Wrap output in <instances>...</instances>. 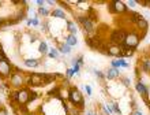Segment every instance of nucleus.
<instances>
[{
  "mask_svg": "<svg viewBox=\"0 0 150 115\" xmlns=\"http://www.w3.org/2000/svg\"><path fill=\"white\" fill-rule=\"evenodd\" d=\"M68 100L71 101L72 106L78 107L79 110H82L85 107V100H83L82 93L79 92L78 88H75V86L70 88V91H68Z\"/></svg>",
  "mask_w": 150,
  "mask_h": 115,
  "instance_id": "f257e3e1",
  "label": "nucleus"
},
{
  "mask_svg": "<svg viewBox=\"0 0 150 115\" xmlns=\"http://www.w3.org/2000/svg\"><path fill=\"white\" fill-rule=\"evenodd\" d=\"M14 71V66L7 60L6 56H0V77L7 78Z\"/></svg>",
  "mask_w": 150,
  "mask_h": 115,
  "instance_id": "f03ea898",
  "label": "nucleus"
},
{
  "mask_svg": "<svg viewBox=\"0 0 150 115\" xmlns=\"http://www.w3.org/2000/svg\"><path fill=\"white\" fill-rule=\"evenodd\" d=\"M76 19H78L79 24L82 25L83 30H85V33L89 34V37L94 36V26H93V22H91L86 15H78L76 16Z\"/></svg>",
  "mask_w": 150,
  "mask_h": 115,
  "instance_id": "7ed1b4c3",
  "label": "nucleus"
},
{
  "mask_svg": "<svg viewBox=\"0 0 150 115\" xmlns=\"http://www.w3.org/2000/svg\"><path fill=\"white\" fill-rule=\"evenodd\" d=\"M127 37V32L126 30H113L109 36V41H111V45H120L126 41Z\"/></svg>",
  "mask_w": 150,
  "mask_h": 115,
  "instance_id": "20e7f679",
  "label": "nucleus"
},
{
  "mask_svg": "<svg viewBox=\"0 0 150 115\" xmlns=\"http://www.w3.org/2000/svg\"><path fill=\"white\" fill-rule=\"evenodd\" d=\"M139 34L137 32H130V33H127V37H126V41H124V44H126L128 48H132V49H135V48L138 47V44H139Z\"/></svg>",
  "mask_w": 150,
  "mask_h": 115,
  "instance_id": "39448f33",
  "label": "nucleus"
},
{
  "mask_svg": "<svg viewBox=\"0 0 150 115\" xmlns=\"http://www.w3.org/2000/svg\"><path fill=\"white\" fill-rule=\"evenodd\" d=\"M30 101V89L29 88H22L18 91V104L19 106H26Z\"/></svg>",
  "mask_w": 150,
  "mask_h": 115,
  "instance_id": "423d86ee",
  "label": "nucleus"
},
{
  "mask_svg": "<svg viewBox=\"0 0 150 115\" xmlns=\"http://www.w3.org/2000/svg\"><path fill=\"white\" fill-rule=\"evenodd\" d=\"M135 89H137V92L143 97V100L150 106V103H149V89L146 88V85H145L142 81H138L137 85H135Z\"/></svg>",
  "mask_w": 150,
  "mask_h": 115,
  "instance_id": "0eeeda50",
  "label": "nucleus"
},
{
  "mask_svg": "<svg viewBox=\"0 0 150 115\" xmlns=\"http://www.w3.org/2000/svg\"><path fill=\"white\" fill-rule=\"evenodd\" d=\"M26 82H28L29 86H41V85H42V77H41V74L34 73V74H30V76H29Z\"/></svg>",
  "mask_w": 150,
  "mask_h": 115,
  "instance_id": "6e6552de",
  "label": "nucleus"
},
{
  "mask_svg": "<svg viewBox=\"0 0 150 115\" xmlns=\"http://www.w3.org/2000/svg\"><path fill=\"white\" fill-rule=\"evenodd\" d=\"M112 6H113L115 14H124V12H128V8H127V6H126L124 1L115 0V1H112Z\"/></svg>",
  "mask_w": 150,
  "mask_h": 115,
  "instance_id": "1a4fd4ad",
  "label": "nucleus"
},
{
  "mask_svg": "<svg viewBox=\"0 0 150 115\" xmlns=\"http://www.w3.org/2000/svg\"><path fill=\"white\" fill-rule=\"evenodd\" d=\"M10 84L12 86H22L23 84V77H22V73H14L10 76Z\"/></svg>",
  "mask_w": 150,
  "mask_h": 115,
  "instance_id": "9d476101",
  "label": "nucleus"
},
{
  "mask_svg": "<svg viewBox=\"0 0 150 115\" xmlns=\"http://www.w3.org/2000/svg\"><path fill=\"white\" fill-rule=\"evenodd\" d=\"M120 76V73H119V69H108L107 71H105V78L108 79H115V78H117V77Z\"/></svg>",
  "mask_w": 150,
  "mask_h": 115,
  "instance_id": "9b49d317",
  "label": "nucleus"
},
{
  "mask_svg": "<svg viewBox=\"0 0 150 115\" xmlns=\"http://www.w3.org/2000/svg\"><path fill=\"white\" fill-rule=\"evenodd\" d=\"M137 28H138L141 32H146L147 28H149V22H147L146 18H143V16H142V18L137 22Z\"/></svg>",
  "mask_w": 150,
  "mask_h": 115,
  "instance_id": "f8f14e48",
  "label": "nucleus"
},
{
  "mask_svg": "<svg viewBox=\"0 0 150 115\" xmlns=\"http://www.w3.org/2000/svg\"><path fill=\"white\" fill-rule=\"evenodd\" d=\"M41 77H42V85H48L56 79V74H41Z\"/></svg>",
  "mask_w": 150,
  "mask_h": 115,
  "instance_id": "ddd939ff",
  "label": "nucleus"
},
{
  "mask_svg": "<svg viewBox=\"0 0 150 115\" xmlns=\"http://www.w3.org/2000/svg\"><path fill=\"white\" fill-rule=\"evenodd\" d=\"M119 54H122V52H120V49H119L117 45H109V47H108L107 55H109V56H117Z\"/></svg>",
  "mask_w": 150,
  "mask_h": 115,
  "instance_id": "4468645a",
  "label": "nucleus"
},
{
  "mask_svg": "<svg viewBox=\"0 0 150 115\" xmlns=\"http://www.w3.org/2000/svg\"><path fill=\"white\" fill-rule=\"evenodd\" d=\"M128 15H130V22L131 24H137V22L142 18V15H141L139 12H135V11H128Z\"/></svg>",
  "mask_w": 150,
  "mask_h": 115,
  "instance_id": "2eb2a0df",
  "label": "nucleus"
},
{
  "mask_svg": "<svg viewBox=\"0 0 150 115\" xmlns=\"http://www.w3.org/2000/svg\"><path fill=\"white\" fill-rule=\"evenodd\" d=\"M14 111H15L16 115H30L29 110L26 108V106H18V107L14 108Z\"/></svg>",
  "mask_w": 150,
  "mask_h": 115,
  "instance_id": "dca6fc26",
  "label": "nucleus"
},
{
  "mask_svg": "<svg viewBox=\"0 0 150 115\" xmlns=\"http://www.w3.org/2000/svg\"><path fill=\"white\" fill-rule=\"evenodd\" d=\"M51 15L55 16V18H62V19H64V18H66V14H64V11L62 10V8H56V10L51 11Z\"/></svg>",
  "mask_w": 150,
  "mask_h": 115,
  "instance_id": "f3484780",
  "label": "nucleus"
},
{
  "mask_svg": "<svg viewBox=\"0 0 150 115\" xmlns=\"http://www.w3.org/2000/svg\"><path fill=\"white\" fill-rule=\"evenodd\" d=\"M76 43H78V39H76V36H74V34H70V36L66 37V44H68L70 47L76 45Z\"/></svg>",
  "mask_w": 150,
  "mask_h": 115,
  "instance_id": "a211bd4d",
  "label": "nucleus"
},
{
  "mask_svg": "<svg viewBox=\"0 0 150 115\" xmlns=\"http://www.w3.org/2000/svg\"><path fill=\"white\" fill-rule=\"evenodd\" d=\"M59 52L60 54H71V47L68 45V44L63 43L59 45Z\"/></svg>",
  "mask_w": 150,
  "mask_h": 115,
  "instance_id": "6ab92c4d",
  "label": "nucleus"
},
{
  "mask_svg": "<svg viewBox=\"0 0 150 115\" xmlns=\"http://www.w3.org/2000/svg\"><path fill=\"white\" fill-rule=\"evenodd\" d=\"M86 16L89 18V19L93 22V21H97L98 19V15L96 14V11H94V8H89L87 10V14H86Z\"/></svg>",
  "mask_w": 150,
  "mask_h": 115,
  "instance_id": "aec40b11",
  "label": "nucleus"
},
{
  "mask_svg": "<svg viewBox=\"0 0 150 115\" xmlns=\"http://www.w3.org/2000/svg\"><path fill=\"white\" fill-rule=\"evenodd\" d=\"M38 64H40V62L37 59H26L25 60V66H28V67L34 69V67H37Z\"/></svg>",
  "mask_w": 150,
  "mask_h": 115,
  "instance_id": "412c9836",
  "label": "nucleus"
},
{
  "mask_svg": "<svg viewBox=\"0 0 150 115\" xmlns=\"http://www.w3.org/2000/svg\"><path fill=\"white\" fill-rule=\"evenodd\" d=\"M38 52L41 54V55H48L49 49H48L47 43H40V45H38Z\"/></svg>",
  "mask_w": 150,
  "mask_h": 115,
  "instance_id": "4be33fe9",
  "label": "nucleus"
},
{
  "mask_svg": "<svg viewBox=\"0 0 150 115\" xmlns=\"http://www.w3.org/2000/svg\"><path fill=\"white\" fill-rule=\"evenodd\" d=\"M67 29L68 32H70V34H74L76 33V26H75V24L72 22V21H67Z\"/></svg>",
  "mask_w": 150,
  "mask_h": 115,
  "instance_id": "5701e85b",
  "label": "nucleus"
},
{
  "mask_svg": "<svg viewBox=\"0 0 150 115\" xmlns=\"http://www.w3.org/2000/svg\"><path fill=\"white\" fill-rule=\"evenodd\" d=\"M48 56H49V58H52V59H59L60 54H59V51H57L56 48H51V49H49V52H48Z\"/></svg>",
  "mask_w": 150,
  "mask_h": 115,
  "instance_id": "b1692460",
  "label": "nucleus"
},
{
  "mask_svg": "<svg viewBox=\"0 0 150 115\" xmlns=\"http://www.w3.org/2000/svg\"><path fill=\"white\" fill-rule=\"evenodd\" d=\"M141 66H142V70L146 73H150V59L145 60V62H142L141 63Z\"/></svg>",
  "mask_w": 150,
  "mask_h": 115,
  "instance_id": "393cba45",
  "label": "nucleus"
},
{
  "mask_svg": "<svg viewBox=\"0 0 150 115\" xmlns=\"http://www.w3.org/2000/svg\"><path fill=\"white\" fill-rule=\"evenodd\" d=\"M38 15L48 16V15H51V11H49L48 8H45V7H40L38 8Z\"/></svg>",
  "mask_w": 150,
  "mask_h": 115,
  "instance_id": "a878e982",
  "label": "nucleus"
},
{
  "mask_svg": "<svg viewBox=\"0 0 150 115\" xmlns=\"http://www.w3.org/2000/svg\"><path fill=\"white\" fill-rule=\"evenodd\" d=\"M28 25H33V26H40V19L38 18H33V19H29L28 21Z\"/></svg>",
  "mask_w": 150,
  "mask_h": 115,
  "instance_id": "bb28decb",
  "label": "nucleus"
},
{
  "mask_svg": "<svg viewBox=\"0 0 150 115\" xmlns=\"http://www.w3.org/2000/svg\"><path fill=\"white\" fill-rule=\"evenodd\" d=\"M132 54H134V49H132V48H127L126 51L123 52V58H127V56H132Z\"/></svg>",
  "mask_w": 150,
  "mask_h": 115,
  "instance_id": "cd10ccee",
  "label": "nucleus"
},
{
  "mask_svg": "<svg viewBox=\"0 0 150 115\" xmlns=\"http://www.w3.org/2000/svg\"><path fill=\"white\" fill-rule=\"evenodd\" d=\"M94 74L97 76V78L100 79H105V74L103 71H100V70H94Z\"/></svg>",
  "mask_w": 150,
  "mask_h": 115,
  "instance_id": "c85d7f7f",
  "label": "nucleus"
},
{
  "mask_svg": "<svg viewBox=\"0 0 150 115\" xmlns=\"http://www.w3.org/2000/svg\"><path fill=\"white\" fill-rule=\"evenodd\" d=\"M40 26L42 28V30H44V32H48V30H49V24H48L47 21H45V22H42V24L40 25Z\"/></svg>",
  "mask_w": 150,
  "mask_h": 115,
  "instance_id": "c756f323",
  "label": "nucleus"
},
{
  "mask_svg": "<svg viewBox=\"0 0 150 115\" xmlns=\"http://www.w3.org/2000/svg\"><path fill=\"white\" fill-rule=\"evenodd\" d=\"M74 74H75L74 70H72V69H68V70H67V74H66V76H67V78L70 79V78H72V77H74Z\"/></svg>",
  "mask_w": 150,
  "mask_h": 115,
  "instance_id": "7c9ffc66",
  "label": "nucleus"
},
{
  "mask_svg": "<svg viewBox=\"0 0 150 115\" xmlns=\"http://www.w3.org/2000/svg\"><path fill=\"white\" fill-rule=\"evenodd\" d=\"M112 108H113V112H115V114L122 115V112H120V110H119V106H117V104H113V106H112Z\"/></svg>",
  "mask_w": 150,
  "mask_h": 115,
  "instance_id": "2f4dec72",
  "label": "nucleus"
},
{
  "mask_svg": "<svg viewBox=\"0 0 150 115\" xmlns=\"http://www.w3.org/2000/svg\"><path fill=\"white\" fill-rule=\"evenodd\" d=\"M72 70H74V73L79 74V71H81V66H79V64H74V66H72Z\"/></svg>",
  "mask_w": 150,
  "mask_h": 115,
  "instance_id": "473e14b6",
  "label": "nucleus"
},
{
  "mask_svg": "<svg viewBox=\"0 0 150 115\" xmlns=\"http://www.w3.org/2000/svg\"><path fill=\"white\" fill-rule=\"evenodd\" d=\"M36 99H37V93L30 91V101H33V100H36Z\"/></svg>",
  "mask_w": 150,
  "mask_h": 115,
  "instance_id": "72a5a7b5",
  "label": "nucleus"
},
{
  "mask_svg": "<svg viewBox=\"0 0 150 115\" xmlns=\"http://www.w3.org/2000/svg\"><path fill=\"white\" fill-rule=\"evenodd\" d=\"M122 81H123V84H124L126 86H130V79H128V78H126V77H122Z\"/></svg>",
  "mask_w": 150,
  "mask_h": 115,
  "instance_id": "f704fd0d",
  "label": "nucleus"
},
{
  "mask_svg": "<svg viewBox=\"0 0 150 115\" xmlns=\"http://www.w3.org/2000/svg\"><path fill=\"white\" fill-rule=\"evenodd\" d=\"M85 89H86V92H87V95L89 96H91V88L89 86V85H86V86H85Z\"/></svg>",
  "mask_w": 150,
  "mask_h": 115,
  "instance_id": "c9c22d12",
  "label": "nucleus"
},
{
  "mask_svg": "<svg viewBox=\"0 0 150 115\" xmlns=\"http://www.w3.org/2000/svg\"><path fill=\"white\" fill-rule=\"evenodd\" d=\"M0 115H8L7 110L6 108H0Z\"/></svg>",
  "mask_w": 150,
  "mask_h": 115,
  "instance_id": "e433bc0d",
  "label": "nucleus"
},
{
  "mask_svg": "<svg viewBox=\"0 0 150 115\" xmlns=\"http://www.w3.org/2000/svg\"><path fill=\"white\" fill-rule=\"evenodd\" d=\"M44 4H45L44 0H38V1H37V6H38V7H44Z\"/></svg>",
  "mask_w": 150,
  "mask_h": 115,
  "instance_id": "4c0bfd02",
  "label": "nucleus"
},
{
  "mask_svg": "<svg viewBox=\"0 0 150 115\" xmlns=\"http://www.w3.org/2000/svg\"><path fill=\"white\" fill-rule=\"evenodd\" d=\"M105 108H107L108 112H113V108H112V106H105Z\"/></svg>",
  "mask_w": 150,
  "mask_h": 115,
  "instance_id": "58836bf2",
  "label": "nucleus"
},
{
  "mask_svg": "<svg viewBox=\"0 0 150 115\" xmlns=\"http://www.w3.org/2000/svg\"><path fill=\"white\" fill-rule=\"evenodd\" d=\"M128 6H130V7H135V6H137V1H128Z\"/></svg>",
  "mask_w": 150,
  "mask_h": 115,
  "instance_id": "ea45409f",
  "label": "nucleus"
},
{
  "mask_svg": "<svg viewBox=\"0 0 150 115\" xmlns=\"http://www.w3.org/2000/svg\"><path fill=\"white\" fill-rule=\"evenodd\" d=\"M132 115H143V114L141 111H138V110H135V111L132 112Z\"/></svg>",
  "mask_w": 150,
  "mask_h": 115,
  "instance_id": "a19ab883",
  "label": "nucleus"
},
{
  "mask_svg": "<svg viewBox=\"0 0 150 115\" xmlns=\"http://www.w3.org/2000/svg\"><path fill=\"white\" fill-rule=\"evenodd\" d=\"M48 4H49V6H55L56 4V1H52V0H49V1H47Z\"/></svg>",
  "mask_w": 150,
  "mask_h": 115,
  "instance_id": "79ce46f5",
  "label": "nucleus"
},
{
  "mask_svg": "<svg viewBox=\"0 0 150 115\" xmlns=\"http://www.w3.org/2000/svg\"><path fill=\"white\" fill-rule=\"evenodd\" d=\"M86 115H96V114H94V112H91V111H87Z\"/></svg>",
  "mask_w": 150,
  "mask_h": 115,
  "instance_id": "37998d69",
  "label": "nucleus"
},
{
  "mask_svg": "<svg viewBox=\"0 0 150 115\" xmlns=\"http://www.w3.org/2000/svg\"><path fill=\"white\" fill-rule=\"evenodd\" d=\"M149 110H150V106H149Z\"/></svg>",
  "mask_w": 150,
  "mask_h": 115,
  "instance_id": "c03bdc74",
  "label": "nucleus"
}]
</instances>
